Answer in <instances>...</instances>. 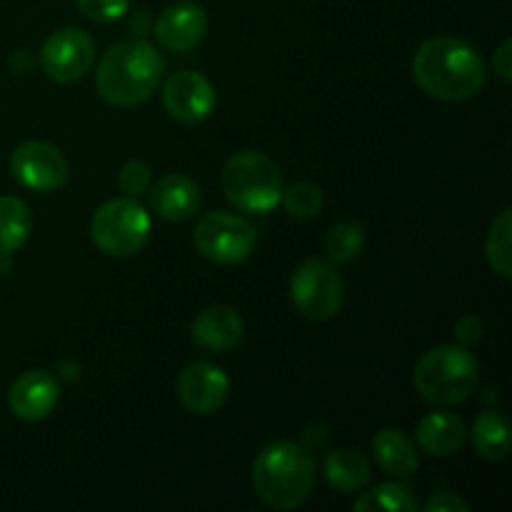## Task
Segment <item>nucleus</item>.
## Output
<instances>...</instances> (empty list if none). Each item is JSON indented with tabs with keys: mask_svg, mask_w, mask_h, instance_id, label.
<instances>
[{
	"mask_svg": "<svg viewBox=\"0 0 512 512\" xmlns=\"http://www.w3.org/2000/svg\"><path fill=\"white\" fill-rule=\"evenodd\" d=\"M163 55L143 38L110 45L95 70L98 95L113 108H133L145 103L163 80Z\"/></svg>",
	"mask_w": 512,
	"mask_h": 512,
	"instance_id": "f257e3e1",
	"label": "nucleus"
},
{
	"mask_svg": "<svg viewBox=\"0 0 512 512\" xmlns=\"http://www.w3.org/2000/svg\"><path fill=\"white\" fill-rule=\"evenodd\" d=\"M413 75L420 88L445 103L468 100L485 85L488 70L475 48L458 38L425 40L413 58Z\"/></svg>",
	"mask_w": 512,
	"mask_h": 512,
	"instance_id": "f03ea898",
	"label": "nucleus"
},
{
	"mask_svg": "<svg viewBox=\"0 0 512 512\" xmlns=\"http://www.w3.org/2000/svg\"><path fill=\"white\" fill-rule=\"evenodd\" d=\"M315 483V458L305 445L280 440L265 445L253 463V488L273 510H295L308 500Z\"/></svg>",
	"mask_w": 512,
	"mask_h": 512,
	"instance_id": "7ed1b4c3",
	"label": "nucleus"
},
{
	"mask_svg": "<svg viewBox=\"0 0 512 512\" xmlns=\"http://www.w3.org/2000/svg\"><path fill=\"white\" fill-rule=\"evenodd\" d=\"M478 360L463 345H438L418 360L413 373L420 398L438 408L460 405L478 388Z\"/></svg>",
	"mask_w": 512,
	"mask_h": 512,
	"instance_id": "20e7f679",
	"label": "nucleus"
},
{
	"mask_svg": "<svg viewBox=\"0 0 512 512\" xmlns=\"http://www.w3.org/2000/svg\"><path fill=\"white\" fill-rule=\"evenodd\" d=\"M223 193L243 213L265 215L280 205L283 173L268 155L243 150L233 155L223 168Z\"/></svg>",
	"mask_w": 512,
	"mask_h": 512,
	"instance_id": "39448f33",
	"label": "nucleus"
},
{
	"mask_svg": "<svg viewBox=\"0 0 512 512\" xmlns=\"http://www.w3.org/2000/svg\"><path fill=\"white\" fill-rule=\"evenodd\" d=\"M90 238L110 258H130L150 238V215L135 198H113L95 210Z\"/></svg>",
	"mask_w": 512,
	"mask_h": 512,
	"instance_id": "423d86ee",
	"label": "nucleus"
},
{
	"mask_svg": "<svg viewBox=\"0 0 512 512\" xmlns=\"http://www.w3.org/2000/svg\"><path fill=\"white\" fill-rule=\"evenodd\" d=\"M345 298V283L335 263L310 258L300 265L290 280V300L303 318L323 323L338 315Z\"/></svg>",
	"mask_w": 512,
	"mask_h": 512,
	"instance_id": "0eeeda50",
	"label": "nucleus"
},
{
	"mask_svg": "<svg viewBox=\"0 0 512 512\" xmlns=\"http://www.w3.org/2000/svg\"><path fill=\"white\" fill-rule=\"evenodd\" d=\"M193 243L205 260L218 265H233L253 253L258 235L245 218L225 210L203 215L195 225Z\"/></svg>",
	"mask_w": 512,
	"mask_h": 512,
	"instance_id": "6e6552de",
	"label": "nucleus"
},
{
	"mask_svg": "<svg viewBox=\"0 0 512 512\" xmlns=\"http://www.w3.org/2000/svg\"><path fill=\"white\" fill-rule=\"evenodd\" d=\"M95 60V43L83 28H60L45 38L40 48V68L55 83H75Z\"/></svg>",
	"mask_w": 512,
	"mask_h": 512,
	"instance_id": "1a4fd4ad",
	"label": "nucleus"
},
{
	"mask_svg": "<svg viewBox=\"0 0 512 512\" xmlns=\"http://www.w3.org/2000/svg\"><path fill=\"white\" fill-rule=\"evenodd\" d=\"M10 173L23 188L35 190V193H53L65 185L70 165L55 145L28 140L10 155Z\"/></svg>",
	"mask_w": 512,
	"mask_h": 512,
	"instance_id": "9d476101",
	"label": "nucleus"
},
{
	"mask_svg": "<svg viewBox=\"0 0 512 512\" xmlns=\"http://www.w3.org/2000/svg\"><path fill=\"white\" fill-rule=\"evenodd\" d=\"M163 105L170 118L178 123H203L215 110V88L205 75L195 70H180L165 80Z\"/></svg>",
	"mask_w": 512,
	"mask_h": 512,
	"instance_id": "9b49d317",
	"label": "nucleus"
},
{
	"mask_svg": "<svg viewBox=\"0 0 512 512\" xmlns=\"http://www.w3.org/2000/svg\"><path fill=\"white\" fill-rule=\"evenodd\" d=\"M230 395V380L213 363H190L178 378V398L193 415H215Z\"/></svg>",
	"mask_w": 512,
	"mask_h": 512,
	"instance_id": "f8f14e48",
	"label": "nucleus"
},
{
	"mask_svg": "<svg viewBox=\"0 0 512 512\" xmlns=\"http://www.w3.org/2000/svg\"><path fill=\"white\" fill-rule=\"evenodd\" d=\"M60 385L50 370H28L8 390L10 413L25 423H40L58 405Z\"/></svg>",
	"mask_w": 512,
	"mask_h": 512,
	"instance_id": "ddd939ff",
	"label": "nucleus"
},
{
	"mask_svg": "<svg viewBox=\"0 0 512 512\" xmlns=\"http://www.w3.org/2000/svg\"><path fill=\"white\" fill-rule=\"evenodd\" d=\"M205 30H208V15L198 3H190V0L168 5L153 25L155 40L173 53L195 48L203 40Z\"/></svg>",
	"mask_w": 512,
	"mask_h": 512,
	"instance_id": "4468645a",
	"label": "nucleus"
},
{
	"mask_svg": "<svg viewBox=\"0 0 512 512\" xmlns=\"http://www.w3.org/2000/svg\"><path fill=\"white\" fill-rule=\"evenodd\" d=\"M203 203L200 185L185 173H168L150 190V208L168 223H185L193 218Z\"/></svg>",
	"mask_w": 512,
	"mask_h": 512,
	"instance_id": "2eb2a0df",
	"label": "nucleus"
},
{
	"mask_svg": "<svg viewBox=\"0 0 512 512\" xmlns=\"http://www.w3.org/2000/svg\"><path fill=\"white\" fill-rule=\"evenodd\" d=\"M190 338L198 348L225 353L243 338V320L228 305H213L195 315L193 325H190Z\"/></svg>",
	"mask_w": 512,
	"mask_h": 512,
	"instance_id": "dca6fc26",
	"label": "nucleus"
},
{
	"mask_svg": "<svg viewBox=\"0 0 512 512\" xmlns=\"http://www.w3.org/2000/svg\"><path fill=\"white\" fill-rule=\"evenodd\" d=\"M468 438L463 418L453 413H430L415 428V440L423 448V453L433 458H448V455L460 453Z\"/></svg>",
	"mask_w": 512,
	"mask_h": 512,
	"instance_id": "f3484780",
	"label": "nucleus"
},
{
	"mask_svg": "<svg viewBox=\"0 0 512 512\" xmlns=\"http://www.w3.org/2000/svg\"><path fill=\"white\" fill-rule=\"evenodd\" d=\"M373 458L385 473L395 478H410L418 470V453H415L413 440L398 428H385L375 435Z\"/></svg>",
	"mask_w": 512,
	"mask_h": 512,
	"instance_id": "a211bd4d",
	"label": "nucleus"
},
{
	"mask_svg": "<svg viewBox=\"0 0 512 512\" xmlns=\"http://www.w3.org/2000/svg\"><path fill=\"white\" fill-rule=\"evenodd\" d=\"M323 473L338 493H358L370 480V460L355 448H338L328 453Z\"/></svg>",
	"mask_w": 512,
	"mask_h": 512,
	"instance_id": "6ab92c4d",
	"label": "nucleus"
},
{
	"mask_svg": "<svg viewBox=\"0 0 512 512\" xmlns=\"http://www.w3.org/2000/svg\"><path fill=\"white\" fill-rule=\"evenodd\" d=\"M33 233V213L28 203L13 195H0V258H10L28 243Z\"/></svg>",
	"mask_w": 512,
	"mask_h": 512,
	"instance_id": "aec40b11",
	"label": "nucleus"
},
{
	"mask_svg": "<svg viewBox=\"0 0 512 512\" xmlns=\"http://www.w3.org/2000/svg\"><path fill=\"white\" fill-rule=\"evenodd\" d=\"M473 448L480 458L498 463L510 453V425L495 410H485L473 423Z\"/></svg>",
	"mask_w": 512,
	"mask_h": 512,
	"instance_id": "412c9836",
	"label": "nucleus"
},
{
	"mask_svg": "<svg viewBox=\"0 0 512 512\" xmlns=\"http://www.w3.org/2000/svg\"><path fill=\"white\" fill-rule=\"evenodd\" d=\"M485 255L493 273L508 280L512 275V210L503 208L498 218L493 220L485 243Z\"/></svg>",
	"mask_w": 512,
	"mask_h": 512,
	"instance_id": "4be33fe9",
	"label": "nucleus"
},
{
	"mask_svg": "<svg viewBox=\"0 0 512 512\" xmlns=\"http://www.w3.org/2000/svg\"><path fill=\"white\" fill-rule=\"evenodd\" d=\"M418 503L408 485L403 483H383L370 488L353 503V510H385V512H415Z\"/></svg>",
	"mask_w": 512,
	"mask_h": 512,
	"instance_id": "5701e85b",
	"label": "nucleus"
},
{
	"mask_svg": "<svg viewBox=\"0 0 512 512\" xmlns=\"http://www.w3.org/2000/svg\"><path fill=\"white\" fill-rule=\"evenodd\" d=\"M365 248V230L353 220H343V223L333 225L325 238V253H328L330 263H353Z\"/></svg>",
	"mask_w": 512,
	"mask_h": 512,
	"instance_id": "b1692460",
	"label": "nucleus"
},
{
	"mask_svg": "<svg viewBox=\"0 0 512 512\" xmlns=\"http://www.w3.org/2000/svg\"><path fill=\"white\" fill-rule=\"evenodd\" d=\"M280 203L285 205V210H288L293 218L310 220L318 218L320 210H323V193H320L318 185L313 183H295L290 185V188H283Z\"/></svg>",
	"mask_w": 512,
	"mask_h": 512,
	"instance_id": "393cba45",
	"label": "nucleus"
},
{
	"mask_svg": "<svg viewBox=\"0 0 512 512\" xmlns=\"http://www.w3.org/2000/svg\"><path fill=\"white\" fill-rule=\"evenodd\" d=\"M150 183H153V170L143 160H128L118 173V185L125 195L138 198V195L148 193Z\"/></svg>",
	"mask_w": 512,
	"mask_h": 512,
	"instance_id": "a878e982",
	"label": "nucleus"
},
{
	"mask_svg": "<svg viewBox=\"0 0 512 512\" xmlns=\"http://www.w3.org/2000/svg\"><path fill=\"white\" fill-rule=\"evenodd\" d=\"M78 10L93 23H113L120 20L130 8V0H75Z\"/></svg>",
	"mask_w": 512,
	"mask_h": 512,
	"instance_id": "bb28decb",
	"label": "nucleus"
},
{
	"mask_svg": "<svg viewBox=\"0 0 512 512\" xmlns=\"http://www.w3.org/2000/svg\"><path fill=\"white\" fill-rule=\"evenodd\" d=\"M483 333H485V325L478 315H463V318L455 323V335H458V340L463 345L480 343V340H483Z\"/></svg>",
	"mask_w": 512,
	"mask_h": 512,
	"instance_id": "cd10ccee",
	"label": "nucleus"
},
{
	"mask_svg": "<svg viewBox=\"0 0 512 512\" xmlns=\"http://www.w3.org/2000/svg\"><path fill=\"white\" fill-rule=\"evenodd\" d=\"M425 512H468V503L463 498H458L455 493H435L433 498H428V503L423 505Z\"/></svg>",
	"mask_w": 512,
	"mask_h": 512,
	"instance_id": "c85d7f7f",
	"label": "nucleus"
},
{
	"mask_svg": "<svg viewBox=\"0 0 512 512\" xmlns=\"http://www.w3.org/2000/svg\"><path fill=\"white\" fill-rule=\"evenodd\" d=\"M493 70L505 80V83H510L512 80V40L510 38L503 40L500 48L493 53Z\"/></svg>",
	"mask_w": 512,
	"mask_h": 512,
	"instance_id": "c756f323",
	"label": "nucleus"
},
{
	"mask_svg": "<svg viewBox=\"0 0 512 512\" xmlns=\"http://www.w3.org/2000/svg\"><path fill=\"white\" fill-rule=\"evenodd\" d=\"M130 30H133L138 38H143V35H148L150 30H153V20H150V15L145 13V10H138V13H133V18H130Z\"/></svg>",
	"mask_w": 512,
	"mask_h": 512,
	"instance_id": "7c9ffc66",
	"label": "nucleus"
},
{
	"mask_svg": "<svg viewBox=\"0 0 512 512\" xmlns=\"http://www.w3.org/2000/svg\"><path fill=\"white\" fill-rule=\"evenodd\" d=\"M10 68H13V73L18 75H25L30 68V58H28V50H18V53L10 58Z\"/></svg>",
	"mask_w": 512,
	"mask_h": 512,
	"instance_id": "2f4dec72",
	"label": "nucleus"
}]
</instances>
